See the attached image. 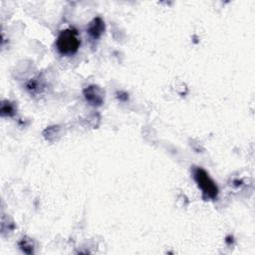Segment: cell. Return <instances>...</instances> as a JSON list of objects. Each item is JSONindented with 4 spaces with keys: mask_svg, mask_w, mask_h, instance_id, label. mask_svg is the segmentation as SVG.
<instances>
[{
    "mask_svg": "<svg viewBox=\"0 0 255 255\" xmlns=\"http://www.w3.org/2000/svg\"><path fill=\"white\" fill-rule=\"evenodd\" d=\"M81 44L78 31L75 28H67L62 30L56 40L58 52L63 56H72L77 53Z\"/></svg>",
    "mask_w": 255,
    "mask_h": 255,
    "instance_id": "6da1fadb",
    "label": "cell"
},
{
    "mask_svg": "<svg viewBox=\"0 0 255 255\" xmlns=\"http://www.w3.org/2000/svg\"><path fill=\"white\" fill-rule=\"evenodd\" d=\"M192 174L194 181L202 191L203 196L209 199H215L218 194V188L210 177L209 173L200 168H194Z\"/></svg>",
    "mask_w": 255,
    "mask_h": 255,
    "instance_id": "7a4b0ae2",
    "label": "cell"
},
{
    "mask_svg": "<svg viewBox=\"0 0 255 255\" xmlns=\"http://www.w3.org/2000/svg\"><path fill=\"white\" fill-rule=\"evenodd\" d=\"M84 96L92 106H101L104 101V94L97 86H90L84 90Z\"/></svg>",
    "mask_w": 255,
    "mask_h": 255,
    "instance_id": "3957f363",
    "label": "cell"
},
{
    "mask_svg": "<svg viewBox=\"0 0 255 255\" xmlns=\"http://www.w3.org/2000/svg\"><path fill=\"white\" fill-rule=\"evenodd\" d=\"M105 31V23L101 17L95 18L87 28V33L93 38V39H98L102 36V34Z\"/></svg>",
    "mask_w": 255,
    "mask_h": 255,
    "instance_id": "277c9868",
    "label": "cell"
},
{
    "mask_svg": "<svg viewBox=\"0 0 255 255\" xmlns=\"http://www.w3.org/2000/svg\"><path fill=\"white\" fill-rule=\"evenodd\" d=\"M20 248L23 250V252L27 253V254H30V253H33V244L31 243V241L27 238H23L20 243Z\"/></svg>",
    "mask_w": 255,
    "mask_h": 255,
    "instance_id": "5b68a950",
    "label": "cell"
},
{
    "mask_svg": "<svg viewBox=\"0 0 255 255\" xmlns=\"http://www.w3.org/2000/svg\"><path fill=\"white\" fill-rule=\"evenodd\" d=\"M13 112H14V108L11 104L9 103H4L2 105V108H1V113L3 116H11L13 115Z\"/></svg>",
    "mask_w": 255,
    "mask_h": 255,
    "instance_id": "8992f818",
    "label": "cell"
}]
</instances>
